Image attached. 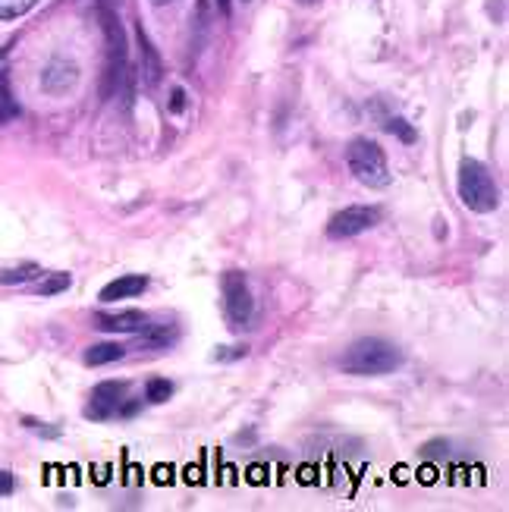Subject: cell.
Here are the masks:
<instances>
[{
    "label": "cell",
    "mask_w": 509,
    "mask_h": 512,
    "mask_svg": "<svg viewBox=\"0 0 509 512\" xmlns=\"http://www.w3.org/2000/svg\"><path fill=\"white\" fill-rule=\"evenodd\" d=\"M400 365H403V352L381 337L356 340L340 355L343 374L352 377H381V374H393Z\"/></svg>",
    "instance_id": "obj_1"
},
{
    "label": "cell",
    "mask_w": 509,
    "mask_h": 512,
    "mask_svg": "<svg viewBox=\"0 0 509 512\" xmlns=\"http://www.w3.org/2000/svg\"><path fill=\"white\" fill-rule=\"evenodd\" d=\"M456 189H459L462 205H466L469 211H475V214H491L500 205V192H497L494 176L488 173V167H484L481 161H475V158H466L459 164Z\"/></svg>",
    "instance_id": "obj_2"
},
{
    "label": "cell",
    "mask_w": 509,
    "mask_h": 512,
    "mask_svg": "<svg viewBox=\"0 0 509 512\" xmlns=\"http://www.w3.org/2000/svg\"><path fill=\"white\" fill-rule=\"evenodd\" d=\"M346 167L356 180L368 189H387L393 173L387 167V154L378 142L371 139H356L346 148Z\"/></svg>",
    "instance_id": "obj_3"
},
{
    "label": "cell",
    "mask_w": 509,
    "mask_h": 512,
    "mask_svg": "<svg viewBox=\"0 0 509 512\" xmlns=\"http://www.w3.org/2000/svg\"><path fill=\"white\" fill-rule=\"evenodd\" d=\"M101 13V29H104V41H107V60H104V82H101V95L104 98H114L117 88L123 82V73H126V32L120 26L117 13L110 10L107 4L98 7Z\"/></svg>",
    "instance_id": "obj_4"
},
{
    "label": "cell",
    "mask_w": 509,
    "mask_h": 512,
    "mask_svg": "<svg viewBox=\"0 0 509 512\" xmlns=\"http://www.w3.org/2000/svg\"><path fill=\"white\" fill-rule=\"evenodd\" d=\"M220 289H224V311H227L230 327L233 330L249 327L255 302H252V289H249L246 274H242V271H227L224 280H220Z\"/></svg>",
    "instance_id": "obj_5"
},
{
    "label": "cell",
    "mask_w": 509,
    "mask_h": 512,
    "mask_svg": "<svg viewBox=\"0 0 509 512\" xmlns=\"http://www.w3.org/2000/svg\"><path fill=\"white\" fill-rule=\"evenodd\" d=\"M381 220V211L371 208V205H352V208H343L340 214L330 217L327 224V236L330 239H352L359 233H368L371 227H378Z\"/></svg>",
    "instance_id": "obj_6"
},
{
    "label": "cell",
    "mask_w": 509,
    "mask_h": 512,
    "mask_svg": "<svg viewBox=\"0 0 509 512\" xmlns=\"http://www.w3.org/2000/svg\"><path fill=\"white\" fill-rule=\"evenodd\" d=\"M126 399V384L123 381H104L92 390V399H88L85 415L92 421H107L110 415H117Z\"/></svg>",
    "instance_id": "obj_7"
},
{
    "label": "cell",
    "mask_w": 509,
    "mask_h": 512,
    "mask_svg": "<svg viewBox=\"0 0 509 512\" xmlns=\"http://www.w3.org/2000/svg\"><path fill=\"white\" fill-rule=\"evenodd\" d=\"M79 82V66L66 57H54L41 73V88L48 95H66L70 88H76Z\"/></svg>",
    "instance_id": "obj_8"
},
{
    "label": "cell",
    "mask_w": 509,
    "mask_h": 512,
    "mask_svg": "<svg viewBox=\"0 0 509 512\" xmlns=\"http://www.w3.org/2000/svg\"><path fill=\"white\" fill-rule=\"evenodd\" d=\"M95 327L104 333H142L148 327V315L139 308H123V311H98Z\"/></svg>",
    "instance_id": "obj_9"
},
{
    "label": "cell",
    "mask_w": 509,
    "mask_h": 512,
    "mask_svg": "<svg viewBox=\"0 0 509 512\" xmlns=\"http://www.w3.org/2000/svg\"><path fill=\"white\" fill-rule=\"evenodd\" d=\"M145 286H148V280H145L142 274H126V277H117L114 283H107V286L101 289V302L132 299V296H139Z\"/></svg>",
    "instance_id": "obj_10"
},
{
    "label": "cell",
    "mask_w": 509,
    "mask_h": 512,
    "mask_svg": "<svg viewBox=\"0 0 509 512\" xmlns=\"http://www.w3.org/2000/svg\"><path fill=\"white\" fill-rule=\"evenodd\" d=\"M136 38H139V51H142V76H145L148 85H158L161 82V73H164V63H161L158 51H154V44L148 41V35H145L142 26L136 32Z\"/></svg>",
    "instance_id": "obj_11"
},
{
    "label": "cell",
    "mask_w": 509,
    "mask_h": 512,
    "mask_svg": "<svg viewBox=\"0 0 509 512\" xmlns=\"http://www.w3.org/2000/svg\"><path fill=\"white\" fill-rule=\"evenodd\" d=\"M123 355H126V346H120V343H98L85 352V365H92V368L110 365V362H120Z\"/></svg>",
    "instance_id": "obj_12"
},
{
    "label": "cell",
    "mask_w": 509,
    "mask_h": 512,
    "mask_svg": "<svg viewBox=\"0 0 509 512\" xmlns=\"http://www.w3.org/2000/svg\"><path fill=\"white\" fill-rule=\"evenodd\" d=\"M176 340V327H170V324H148L145 330H142V346L145 349H164V346H170Z\"/></svg>",
    "instance_id": "obj_13"
},
{
    "label": "cell",
    "mask_w": 509,
    "mask_h": 512,
    "mask_svg": "<svg viewBox=\"0 0 509 512\" xmlns=\"http://www.w3.org/2000/svg\"><path fill=\"white\" fill-rule=\"evenodd\" d=\"M19 117V104L13 98V88H10V76L0 73V126L10 123Z\"/></svg>",
    "instance_id": "obj_14"
},
{
    "label": "cell",
    "mask_w": 509,
    "mask_h": 512,
    "mask_svg": "<svg viewBox=\"0 0 509 512\" xmlns=\"http://www.w3.org/2000/svg\"><path fill=\"white\" fill-rule=\"evenodd\" d=\"M41 271H38V264H32V261H26V264H13V267H0V283H7V286H13V283H29V280H35Z\"/></svg>",
    "instance_id": "obj_15"
},
{
    "label": "cell",
    "mask_w": 509,
    "mask_h": 512,
    "mask_svg": "<svg viewBox=\"0 0 509 512\" xmlns=\"http://www.w3.org/2000/svg\"><path fill=\"white\" fill-rule=\"evenodd\" d=\"M70 283H73L70 274L57 271V274H48V277H44V280L35 286V293H38V296H57V293H63V289H70Z\"/></svg>",
    "instance_id": "obj_16"
},
{
    "label": "cell",
    "mask_w": 509,
    "mask_h": 512,
    "mask_svg": "<svg viewBox=\"0 0 509 512\" xmlns=\"http://www.w3.org/2000/svg\"><path fill=\"white\" fill-rule=\"evenodd\" d=\"M170 396H173V384L167 381V377H151V381L145 384L148 403H167Z\"/></svg>",
    "instance_id": "obj_17"
},
{
    "label": "cell",
    "mask_w": 509,
    "mask_h": 512,
    "mask_svg": "<svg viewBox=\"0 0 509 512\" xmlns=\"http://www.w3.org/2000/svg\"><path fill=\"white\" fill-rule=\"evenodd\" d=\"M38 0H0V19H19L26 16Z\"/></svg>",
    "instance_id": "obj_18"
},
{
    "label": "cell",
    "mask_w": 509,
    "mask_h": 512,
    "mask_svg": "<svg viewBox=\"0 0 509 512\" xmlns=\"http://www.w3.org/2000/svg\"><path fill=\"white\" fill-rule=\"evenodd\" d=\"M387 132H390V136H400L403 142H415V129H412L403 117L387 120Z\"/></svg>",
    "instance_id": "obj_19"
},
{
    "label": "cell",
    "mask_w": 509,
    "mask_h": 512,
    "mask_svg": "<svg viewBox=\"0 0 509 512\" xmlns=\"http://www.w3.org/2000/svg\"><path fill=\"white\" fill-rule=\"evenodd\" d=\"M186 107V95H183V88H173V98H170V110L173 114H180V110Z\"/></svg>",
    "instance_id": "obj_20"
},
{
    "label": "cell",
    "mask_w": 509,
    "mask_h": 512,
    "mask_svg": "<svg viewBox=\"0 0 509 512\" xmlns=\"http://www.w3.org/2000/svg\"><path fill=\"white\" fill-rule=\"evenodd\" d=\"M13 491V475L0 469V497H7Z\"/></svg>",
    "instance_id": "obj_21"
},
{
    "label": "cell",
    "mask_w": 509,
    "mask_h": 512,
    "mask_svg": "<svg viewBox=\"0 0 509 512\" xmlns=\"http://www.w3.org/2000/svg\"><path fill=\"white\" fill-rule=\"evenodd\" d=\"M217 10H220V13H224V16H230L233 4H230V0H217Z\"/></svg>",
    "instance_id": "obj_22"
},
{
    "label": "cell",
    "mask_w": 509,
    "mask_h": 512,
    "mask_svg": "<svg viewBox=\"0 0 509 512\" xmlns=\"http://www.w3.org/2000/svg\"><path fill=\"white\" fill-rule=\"evenodd\" d=\"M154 7H164V4H173V0H151Z\"/></svg>",
    "instance_id": "obj_23"
},
{
    "label": "cell",
    "mask_w": 509,
    "mask_h": 512,
    "mask_svg": "<svg viewBox=\"0 0 509 512\" xmlns=\"http://www.w3.org/2000/svg\"><path fill=\"white\" fill-rule=\"evenodd\" d=\"M302 4H315V0H302Z\"/></svg>",
    "instance_id": "obj_24"
},
{
    "label": "cell",
    "mask_w": 509,
    "mask_h": 512,
    "mask_svg": "<svg viewBox=\"0 0 509 512\" xmlns=\"http://www.w3.org/2000/svg\"><path fill=\"white\" fill-rule=\"evenodd\" d=\"M246 4H249V0H246Z\"/></svg>",
    "instance_id": "obj_25"
}]
</instances>
